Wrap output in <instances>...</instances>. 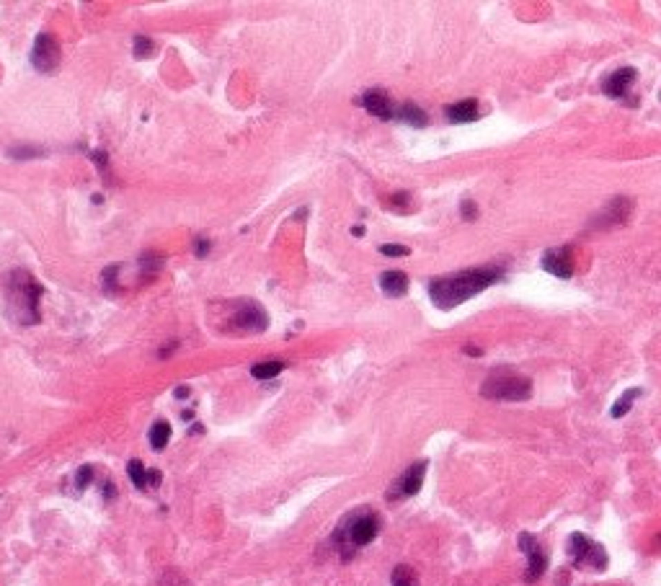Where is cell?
Here are the masks:
<instances>
[{
	"label": "cell",
	"instance_id": "cell-12",
	"mask_svg": "<svg viewBox=\"0 0 661 586\" xmlns=\"http://www.w3.org/2000/svg\"><path fill=\"white\" fill-rule=\"evenodd\" d=\"M359 104L372 114V117H377V119H393L395 117V106H393V101L387 98V93L385 91H380V88H372V91H365L362 93V98H359Z\"/></svg>",
	"mask_w": 661,
	"mask_h": 586
},
{
	"label": "cell",
	"instance_id": "cell-17",
	"mask_svg": "<svg viewBox=\"0 0 661 586\" xmlns=\"http://www.w3.org/2000/svg\"><path fill=\"white\" fill-rule=\"evenodd\" d=\"M641 395H643V388H631V390H625L620 398H617V403L612 406L610 416H612V419H622V416H625V413L633 408V401H635V398H641Z\"/></svg>",
	"mask_w": 661,
	"mask_h": 586
},
{
	"label": "cell",
	"instance_id": "cell-27",
	"mask_svg": "<svg viewBox=\"0 0 661 586\" xmlns=\"http://www.w3.org/2000/svg\"><path fill=\"white\" fill-rule=\"evenodd\" d=\"M194 251H197V256H207V251H209V240H207V238H197Z\"/></svg>",
	"mask_w": 661,
	"mask_h": 586
},
{
	"label": "cell",
	"instance_id": "cell-6",
	"mask_svg": "<svg viewBox=\"0 0 661 586\" xmlns=\"http://www.w3.org/2000/svg\"><path fill=\"white\" fill-rule=\"evenodd\" d=\"M227 321L233 323L236 331L256 333V331H264L269 325V315L267 310L258 303H253V300H238V303L233 305V313H230Z\"/></svg>",
	"mask_w": 661,
	"mask_h": 586
},
{
	"label": "cell",
	"instance_id": "cell-23",
	"mask_svg": "<svg viewBox=\"0 0 661 586\" xmlns=\"http://www.w3.org/2000/svg\"><path fill=\"white\" fill-rule=\"evenodd\" d=\"M380 254H383V256H390V258H401V256H408L411 251H408L405 245L385 243V245H380Z\"/></svg>",
	"mask_w": 661,
	"mask_h": 586
},
{
	"label": "cell",
	"instance_id": "cell-1",
	"mask_svg": "<svg viewBox=\"0 0 661 586\" xmlns=\"http://www.w3.org/2000/svg\"><path fill=\"white\" fill-rule=\"evenodd\" d=\"M504 274H506L504 266H478V269H465L450 276H437L429 282V297L439 310H452L488 290L491 284L501 282Z\"/></svg>",
	"mask_w": 661,
	"mask_h": 586
},
{
	"label": "cell",
	"instance_id": "cell-26",
	"mask_svg": "<svg viewBox=\"0 0 661 586\" xmlns=\"http://www.w3.org/2000/svg\"><path fill=\"white\" fill-rule=\"evenodd\" d=\"M37 153H39L37 147H21V150H10V155L19 158V160H23V158H29V155H37Z\"/></svg>",
	"mask_w": 661,
	"mask_h": 586
},
{
	"label": "cell",
	"instance_id": "cell-16",
	"mask_svg": "<svg viewBox=\"0 0 661 586\" xmlns=\"http://www.w3.org/2000/svg\"><path fill=\"white\" fill-rule=\"evenodd\" d=\"M395 117L401 119V122H405V124H411V127H424L426 124L424 108L411 104V101H405V104H401V106H395Z\"/></svg>",
	"mask_w": 661,
	"mask_h": 586
},
{
	"label": "cell",
	"instance_id": "cell-24",
	"mask_svg": "<svg viewBox=\"0 0 661 586\" xmlns=\"http://www.w3.org/2000/svg\"><path fill=\"white\" fill-rule=\"evenodd\" d=\"M90 480H93V468H90V465H83V468L78 470V475H75V486H78V491L86 489Z\"/></svg>",
	"mask_w": 661,
	"mask_h": 586
},
{
	"label": "cell",
	"instance_id": "cell-4",
	"mask_svg": "<svg viewBox=\"0 0 661 586\" xmlns=\"http://www.w3.org/2000/svg\"><path fill=\"white\" fill-rule=\"evenodd\" d=\"M481 395L488 398V401H527L533 395V382H530V377L519 375V372L501 367V370L491 372L486 377V382L481 385Z\"/></svg>",
	"mask_w": 661,
	"mask_h": 586
},
{
	"label": "cell",
	"instance_id": "cell-14",
	"mask_svg": "<svg viewBox=\"0 0 661 586\" xmlns=\"http://www.w3.org/2000/svg\"><path fill=\"white\" fill-rule=\"evenodd\" d=\"M631 209H633V202H631V199H625V196H615V199L610 202V207H607L602 215H600V220H597L594 225L607 227V223L617 225V223H622V220L628 217V212H631Z\"/></svg>",
	"mask_w": 661,
	"mask_h": 586
},
{
	"label": "cell",
	"instance_id": "cell-28",
	"mask_svg": "<svg viewBox=\"0 0 661 586\" xmlns=\"http://www.w3.org/2000/svg\"><path fill=\"white\" fill-rule=\"evenodd\" d=\"M468 357H483V349L481 346H470V343H465V349H463Z\"/></svg>",
	"mask_w": 661,
	"mask_h": 586
},
{
	"label": "cell",
	"instance_id": "cell-9",
	"mask_svg": "<svg viewBox=\"0 0 661 586\" xmlns=\"http://www.w3.org/2000/svg\"><path fill=\"white\" fill-rule=\"evenodd\" d=\"M519 547H522V553L527 556V560H530V566H527V581L540 578L545 574V568H548V556H545V550L540 547V542H537L530 532H522V535H519Z\"/></svg>",
	"mask_w": 661,
	"mask_h": 586
},
{
	"label": "cell",
	"instance_id": "cell-18",
	"mask_svg": "<svg viewBox=\"0 0 661 586\" xmlns=\"http://www.w3.org/2000/svg\"><path fill=\"white\" fill-rule=\"evenodd\" d=\"M148 440H150V447H153L155 452L166 450L168 440H171V426H168L166 421H155V424L150 426Z\"/></svg>",
	"mask_w": 661,
	"mask_h": 586
},
{
	"label": "cell",
	"instance_id": "cell-30",
	"mask_svg": "<svg viewBox=\"0 0 661 586\" xmlns=\"http://www.w3.org/2000/svg\"><path fill=\"white\" fill-rule=\"evenodd\" d=\"M352 235H356V238H359V235H365V227L354 225V227H352Z\"/></svg>",
	"mask_w": 661,
	"mask_h": 586
},
{
	"label": "cell",
	"instance_id": "cell-29",
	"mask_svg": "<svg viewBox=\"0 0 661 586\" xmlns=\"http://www.w3.org/2000/svg\"><path fill=\"white\" fill-rule=\"evenodd\" d=\"M160 478H163V475H160V470H150V473H148V483H150V486H160Z\"/></svg>",
	"mask_w": 661,
	"mask_h": 586
},
{
	"label": "cell",
	"instance_id": "cell-22",
	"mask_svg": "<svg viewBox=\"0 0 661 586\" xmlns=\"http://www.w3.org/2000/svg\"><path fill=\"white\" fill-rule=\"evenodd\" d=\"M132 49H135V55H137V57H148V55H153L155 44H153V39H148V37L137 34V37H135V41H132Z\"/></svg>",
	"mask_w": 661,
	"mask_h": 586
},
{
	"label": "cell",
	"instance_id": "cell-25",
	"mask_svg": "<svg viewBox=\"0 0 661 586\" xmlns=\"http://www.w3.org/2000/svg\"><path fill=\"white\" fill-rule=\"evenodd\" d=\"M460 215H463V220H468V223H473L475 217H478V207H475L473 199H463V205H460Z\"/></svg>",
	"mask_w": 661,
	"mask_h": 586
},
{
	"label": "cell",
	"instance_id": "cell-31",
	"mask_svg": "<svg viewBox=\"0 0 661 586\" xmlns=\"http://www.w3.org/2000/svg\"><path fill=\"white\" fill-rule=\"evenodd\" d=\"M189 395V388H178L176 390V398H186Z\"/></svg>",
	"mask_w": 661,
	"mask_h": 586
},
{
	"label": "cell",
	"instance_id": "cell-3",
	"mask_svg": "<svg viewBox=\"0 0 661 586\" xmlns=\"http://www.w3.org/2000/svg\"><path fill=\"white\" fill-rule=\"evenodd\" d=\"M380 532V517L375 511H356L338 524L334 532V545L338 550H344V556L349 558L354 553V547H365L377 538Z\"/></svg>",
	"mask_w": 661,
	"mask_h": 586
},
{
	"label": "cell",
	"instance_id": "cell-7",
	"mask_svg": "<svg viewBox=\"0 0 661 586\" xmlns=\"http://www.w3.org/2000/svg\"><path fill=\"white\" fill-rule=\"evenodd\" d=\"M31 65L37 73H52L59 65V44L52 34H39L31 47Z\"/></svg>",
	"mask_w": 661,
	"mask_h": 586
},
{
	"label": "cell",
	"instance_id": "cell-21",
	"mask_svg": "<svg viewBox=\"0 0 661 586\" xmlns=\"http://www.w3.org/2000/svg\"><path fill=\"white\" fill-rule=\"evenodd\" d=\"M127 475L129 480L135 483V489H145V486H148V473H145V465H142L140 460H129Z\"/></svg>",
	"mask_w": 661,
	"mask_h": 586
},
{
	"label": "cell",
	"instance_id": "cell-11",
	"mask_svg": "<svg viewBox=\"0 0 661 586\" xmlns=\"http://www.w3.org/2000/svg\"><path fill=\"white\" fill-rule=\"evenodd\" d=\"M635 78H638L635 68H620L602 80V91L610 98H625L628 91H631V86L635 83Z\"/></svg>",
	"mask_w": 661,
	"mask_h": 586
},
{
	"label": "cell",
	"instance_id": "cell-5",
	"mask_svg": "<svg viewBox=\"0 0 661 586\" xmlns=\"http://www.w3.org/2000/svg\"><path fill=\"white\" fill-rule=\"evenodd\" d=\"M568 556H571L576 568H592V571H604L607 568V553L600 542L589 540L586 535H571L568 538Z\"/></svg>",
	"mask_w": 661,
	"mask_h": 586
},
{
	"label": "cell",
	"instance_id": "cell-2",
	"mask_svg": "<svg viewBox=\"0 0 661 586\" xmlns=\"http://www.w3.org/2000/svg\"><path fill=\"white\" fill-rule=\"evenodd\" d=\"M39 297L41 284L29 272H13L6 282V313L21 325L39 323Z\"/></svg>",
	"mask_w": 661,
	"mask_h": 586
},
{
	"label": "cell",
	"instance_id": "cell-20",
	"mask_svg": "<svg viewBox=\"0 0 661 586\" xmlns=\"http://www.w3.org/2000/svg\"><path fill=\"white\" fill-rule=\"evenodd\" d=\"M390 584L393 586H419V576L411 566H395L393 568V576H390Z\"/></svg>",
	"mask_w": 661,
	"mask_h": 586
},
{
	"label": "cell",
	"instance_id": "cell-19",
	"mask_svg": "<svg viewBox=\"0 0 661 586\" xmlns=\"http://www.w3.org/2000/svg\"><path fill=\"white\" fill-rule=\"evenodd\" d=\"M285 370V361H258V364H253L251 367V375L256 377V380H271V377H276L279 372Z\"/></svg>",
	"mask_w": 661,
	"mask_h": 586
},
{
	"label": "cell",
	"instance_id": "cell-15",
	"mask_svg": "<svg viewBox=\"0 0 661 586\" xmlns=\"http://www.w3.org/2000/svg\"><path fill=\"white\" fill-rule=\"evenodd\" d=\"M380 290L387 294V297H403L408 292V276L398 269H390V272L380 274Z\"/></svg>",
	"mask_w": 661,
	"mask_h": 586
},
{
	"label": "cell",
	"instance_id": "cell-13",
	"mask_svg": "<svg viewBox=\"0 0 661 586\" xmlns=\"http://www.w3.org/2000/svg\"><path fill=\"white\" fill-rule=\"evenodd\" d=\"M444 114H447V119L454 122V124L475 122V119H478V101H475V98H465V101L450 104V106L444 108Z\"/></svg>",
	"mask_w": 661,
	"mask_h": 586
},
{
	"label": "cell",
	"instance_id": "cell-10",
	"mask_svg": "<svg viewBox=\"0 0 661 586\" xmlns=\"http://www.w3.org/2000/svg\"><path fill=\"white\" fill-rule=\"evenodd\" d=\"M540 264L548 274L558 276V279H571L573 276V261H571V248L561 245V248H548L540 258Z\"/></svg>",
	"mask_w": 661,
	"mask_h": 586
},
{
	"label": "cell",
	"instance_id": "cell-8",
	"mask_svg": "<svg viewBox=\"0 0 661 586\" xmlns=\"http://www.w3.org/2000/svg\"><path fill=\"white\" fill-rule=\"evenodd\" d=\"M424 475H426V460H419V462H414L411 468L405 470L401 478L395 480L390 493H387V498L416 496V493L421 491V486H424Z\"/></svg>",
	"mask_w": 661,
	"mask_h": 586
}]
</instances>
